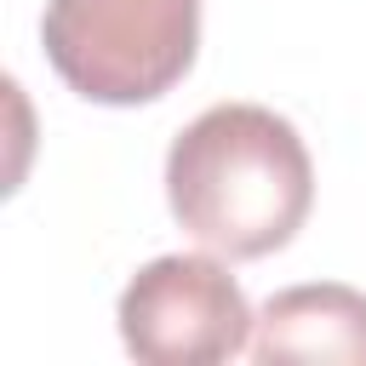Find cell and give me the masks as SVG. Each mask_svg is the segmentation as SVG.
Here are the masks:
<instances>
[{
  "instance_id": "obj_1",
  "label": "cell",
  "mask_w": 366,
  "mask_h": 366,
  "mask_svg": "<svg viewBox=\"0 0 366 366\" xmlns=\"http://www.w3.org/2000/svg\"><path fill=\"white\" fill-rule=\"evenodd\" d=\"M166 200L206 252L269 257L303 229L315 166L286 114L263 103H217L172 137Z\"/></svg>"
},
{
  "instance_id": "obj_2",
  "label": "cell",
  "mask_w": 366,
  "mask_h": 366,
  "mask_svg": "<svg viewBox=\"0 0 366 366\" xmlns=\"http://www.w3.org/2000/svg\"><path fill=\"white\" fill-rule=\"evenodd\" d=\"M40 40L69 92L126 109L166 97L200 46V0H46Z\"/></svg>"
},
{
  "instance_id": "obj_3",
  "label": "cell",
  "mask_w": 366,
  "mask_h": 366,
  "mask_svg": "<svg viewBox=\"0 0 366 366\" xmlns=\"http://www.w3.org/2000/svg\"><path fill=\"white\" fill-rule=\"evenodd\" d=\"M120 343L149 366H212L252 349L257 315L234 274L206 252H172L143 263L120 292Z\"/></svg>"
},
{
  "instance_id": "obj_4",
  "label": "cell",
  "mask_w": 366,
  "mask_h": 366,
  "mask_svg": "<svg viewBox=\"0 0 366 366\" xmlns=\"http://www.w3.org/2000/svg\"><path fill=\"white\" fill-rule=\"evenodd\" d=\"M252 360H263V366H286V360H349V366H366V292L337 286V280L274 292L257 309Z\"/></svg>"
}]
</instances>
